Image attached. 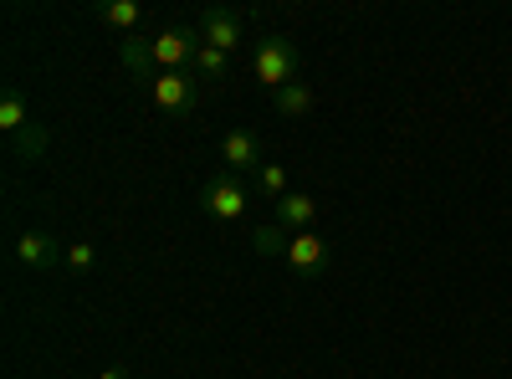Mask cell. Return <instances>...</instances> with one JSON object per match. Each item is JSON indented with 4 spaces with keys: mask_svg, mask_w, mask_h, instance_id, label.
Returning a JSON list of instances; mask_svg holds the SVG:
<instances>
[{
    "mask_svg": "<svg viewBox=\"0 0 512 379\" xmlns=\"http://www.w3.org/2000/svg\"><path fill=\"white\" fill-rule=\"evenodd\" d=\"M297 67H303L297 41H287V36L256 41V52H251V77L262 82L267 93H277V88H287V82H297Z\"/></svg>",
    "mask_w": 512,
    "mask_h": 379,
    "instance_id": "7a4b0ae2",
    "label": "cell"
},
{
    "mask_svg": "<svg viewBox=\"0 0 512 379\" xmlns=\"http://www.w3.org/2000/svg\"><path fill=\"white\" fill-rule=\"evenodd\" d=\"M256 185H262L267 200H282L287 195V170L282 164H262V170H256Z\"/></svg>",
    "mask_w": 512,
    "mask_h": 379,
    "instance_id": "9a60e30c",
    "label": "cell"
},
{
    "mask_svg": "<svg viewBox=\"0 0 512 379\" xmlns=\"http://www.w3.org/2000/svg\"><path fill=\"white\" fill-rule=\"evenodd\" d=\"M328 241L323 236H313V231H297L292 236V246H287V267L297 272V277H318L323 267H328Z\"/></svg>",
    "mask_w": 512,
    "mask_h": 379,
    "instance_id": "52a82bcc",
    "label": "cell"
},
{
    "mask_svg": "<svg viewBox=\"0 0 512 379\" xmlns=\"http://www.w3.org/2000/svg\"><path fill=\"white\" fill-rule=\"evenodd\" d=\"M287 246H292V236H287L277 221H267V226L251 231V251H256V257H277V251L287 257Z\"/></svg>",
    "mask_w": 512,
    "mask_h": 379,
    "instance_id": "4fadbf2b",
    "label": "cell"
},
{
    "mask_svg": "<svg viewBox=\"0 0 512 379\" xmlns=\"http://www.w3.org/2000/svg\"><path fill=\"white\" fill-rule=\"evenodd\" d=\"M272 103H277L282 118H308L313 113V88H308V82H287V88L272 93Z\"/></svg>",
    "mask_w": 512,
    "mask_h": 379,
    "instance_id": "8fae6325",
    "label": "cell"
},
{
    "mask_svg": "<svg viewBox=\"0 0 512 379\" xmlns=\"http://www.w3.org/2000/svg\"><path fill=\"white\" fill-rule=\"evenodd\" d=\"M246 185H241V175H216V180H205L200 185V210H205V216L210 221H221V226H236L241 216H246Z\"/></svg>",
    "mask_w": 512,
    "mask_h": 379,
    "instance_id": "3957f363",
    "label": "cell"
},
{
    "mask_svg": "<svg viewBox=\"0 0 512 379\" xmlns=\"http://www.w3.org/2000/svg\"><path fill=\"white\" fill-rule=\"evenodd\" d=\"M93 262H98V246H88V241H72V246H67V267H72V272H88Z\"/></svg>",
    "mask_w": 512,
    "mask_h": 379,
    "instance_id": "e0dca14e",
    "label": "cell"
},
{
    "mask_svg": "<svg viewBox=\"0 0 512 379\" xmlns=\"http://www.w3.org/2000/svg\"><path fill=\"white\" fill-rule=\"evenodd\" d=\"M11 144H16V159H36L41 149H47V134H41L36 123H31V129H21V134H16Z\"/></svg>",
    "mask_w": 512,
    "mask_h": 379,
    "instance_id": "2e32d148",
    "label": "cell"
},
{
    "mask_svg": "<svg viewBox=\"0 0 512 379\" xmlns=\"http://www.w3.org/2000/svg\"><path fill=\"white\" fill-rule=\"evenodd\" d=\"M98 379H128V369H123V364H113V369H103Z\"/></svg>",
    "mask_w": 512,
    "mask_h": 379,
    "instance_id": "ac0fdd59",
    "label": "cell"
},
{
    "mask_svg": "<svg viewBox=\"0 0 512 379\" xmlns=\"http://www.w3.org/2000/svg\"><path fill=\"white\" fill-rule=\"evenodd\" d=\"M11 257L26 272H52V267H67V246L57 236H47V231H21L16 246H11Z\"/></svg>",
    "mask_w": 512,
    "mask_h": 379,
    "instance_id": "5b68a950",
    "label": "cell"
},
{
    "mask_svg": "<svg viewBox=\"0 0 512 379\" xmlns=\"http://www.w3.org/2000/svg\"><path fill=\"white\" fill-rule=\"evenodd\" d=\"M200 47H205V41H200L195 26H164V31H154V36H128L123 47H118V57H123L128 72L144 82V77H154V72H185Z\"/></svg>",
    "mask_w": 512,
    "mask_h": 379,
    "instance_id": "6da1fadb",
    "label": "cell"
},
{
    "mask_svg": "<svg viewBox=\"0 0 512 379\" xmlns=\"http://www.w3.org/2000/svg\"><path fill=\"white\" fill-rule=\"evenodd\" d=\"M0 129H6L11 139L21 134V129H31V108H26V98L11 88L6 98H0Z\"/></svg>",
    "mask_w": 512,
    "mask_h": 379,
    "instance_id": "7c38bea8",
    "label": "cell"
},
{
    "mask_svg": "<svg viewBox=\"0 0 512 379\" xmlns=\"http://www.w3.org/2000/svg\"><path fill=\"white\" fill-rule=\"evenodd\" d=\"M144 88H149L159 113H190L200 103V82L190 67L185 72H154V77H144Z\"/></svg>",
    "mask_w": 512,
    "mask_h": 379,
    "instance_id": "277c9868",
    "label": "cell"
},
{
    "mask_svg": "<svg viewBox=\"0 0 512 379\" xmlns=\"http://www.w3.org/2000/svg\"><path fill=\"white\" fill-rule=\"evenodd\" d=\"M313 221H318V200H313V195L287 190V195L277 200V226H282V231H308Z\"/></svg>",
    "mask_w": 512,
    "mask_h": 379,
    "instance_id": "9c48e42d",
    "label": "cell"
},
{
    "mask_svg": "<svg viewBox=\"0 0 512 379\" xmlns=\"http://www.w3.org/2000/svg\"><path fill=\"white\" fill-rule=\"evenodd\" d=\"M93 16H98L103 26H113V31H134V26L144 21V11L134 6V0H98Z\"/></svg>",
    "mask_w": 512,
    "mask_h": 379,
    "instance_id": "30bf717a",
    "label": "cell"
},
{
    "mask_svg": "<svg viewBox=\"0 0 512 379\" xmlns=\"http://www.w3.org/2000/svg\"><path fill=\"white\" fill-rule=\"evenodd\" d=\"M221 159L231 164V175H251V170H262V139L256 134H246V129H236V134H226L221 139Z\"/></svg>",
    "mask_w": 512,
    "mask_h": 379,
    "instance_id": "ba28073f",
    "label": "cell"
},
{
    "mask_svg": "<svg viewBox=\"0 0 512 379\" xmlns=\"http://www.w3.org/2000/svg\"><path fill=\"white\" fill-rule=\"evenodd\" d=\"M190 67H195V77H210V82L231 77V57H226V52H216V47H200Z\"/></svg>",
    "mask_w": 512,
    "mask_h": 379,
    "instance_id": "5bb4252c",
    "label": "cell"
},
{
    "mask_svg": "<svg viewBox=\"0 0 512 379\" xmlns=\"http://www.w3.org/2000/svg\"><path fill=\"white\" fill-rule=\"evenodd\" d=\"M195 31H200L205 47H216V52L231 57V52H236V41H241V31H246V21H241L236 11H226V6H210V11H200Z\"/></svg>",
    "mask_w": 512,
    "mask_h": 379,
    "instance_id": "8992f818",
    "label": "cell"
}]
</instances>
